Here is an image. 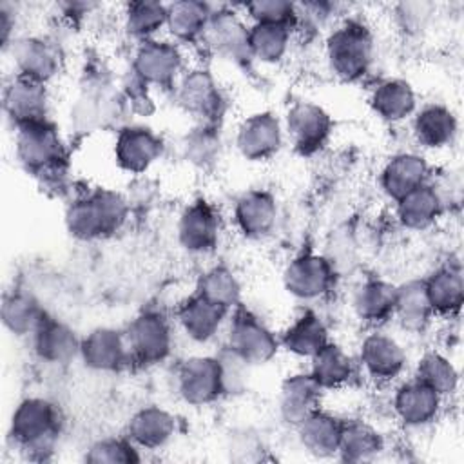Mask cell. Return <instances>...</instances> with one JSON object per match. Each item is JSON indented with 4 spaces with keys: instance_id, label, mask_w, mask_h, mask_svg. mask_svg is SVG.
<instances>
[{
    "instance_id": "obj_1",
    "label": "cell",
    "mask_w": 464,
    "mask_h": 464,
    "mask_svg": "<svg viewBox=\"0 0 464 464\" xmlns=\"http://www.w3.org/2000/svg\"><path fill=\"white\" fill-rule=\"evenodd\" d=\"M58 431V410L47 399L27 397L13 411L9 433L31 460L51 457Z\"/></svg>"
},
{
    "instance_id": "obj_2",
    "label": "cell",
    "mask_w": 464,
    "mask_h": 464,
    "mask_svg": "<svg viewBox=\"0 0 464 464\" xmlns=\"http://www.w3.org/2000/svg\"><path fill=\"white\" fill-rule=\"evenodd\" d=\"M127 201L121 194L98 188L72 201L65 210V227L78 239H98L116 232L127 219Z\"/></svg>"
},
{
    "instance_id": "obj_3",
    "label": "cell",
    "mask_w": 464,
    "mask_h": 464,
    "mask_svg": "<svg viewBox=\"0 0 464 464\" xmlns=\"http://www.w3.org/2000/svg\"><path fill=\"white\" fill-rule=\"evenodd\" d=\"M326 58L330 69L346 82L362 78L373 58V38L361 22H344L334 29L326 40Z\"/></svg>"
},
{
    "instance_id": "obj_4",
    "label": "cell",
    "mask_w": 464,
    "mask_h": 464,
    "mask_svg": "<svg viewBox=\"0 0 464 464\" xmlns=\"http://www.w3.org/2000/svg\"><path fill=\"white\" fill-rule=\"evenodd\" d=\"M14 150L18 161L34 174L60 170L65 158L60 132L49 120L16 127Z\"/></svg>"
},
{
    "instance_id": "obj_5",
    "label": "cell",
    "mask_w": 464,
    "mask_h": 464,
    "mask_svg": "<svg viewBox=\"0 0 464 464\" xmlns=\"http://www.w3.org/2000/svg\"><path fill=\"white\" fill-rule=\"evenodd\" d=\"M246 364H265L279 350V341L272 330L252 312L239 308L228 330V346Z\"/></svg>"
},
{
    "instance_id": "obj_6",
    "label": "cell",
    "mask_w": 464,
    "mask_h": 464,
    "mask_svg": "<svg viewBox=\"0 0 464 464\" xmlns=\"http://www.w3.org/2000/svg\"><path fill=\"white\" fill-rule=\"evenodd\" d=\"M178 392L192 406H207L225 393L221 362L218 357L194 355L178 368Z\"/></svg>"
},
{
    "instance_id": "obj_7",
    "label": "cell",
    "mask_w": 464,
    "mask_h": 464,
    "mask_svg": "<svg viewBox=\"0 0 464 464\" xmlns=\"http://www.w3.org/2000/svg\"><path fill=\"white\" fill-rule=\"evenodd\" d=\"M125 339L130 357L141 364L161 362L172 348L170 324L158 312H143L132 319Z\"/></svg>"
},
{
    "instance_id": "obj_8",
    "label": "cell",
    "mask_w": 464,
    "mask_h": 464,
    "mask_svg": "<svg viewBox=\"0 0 464 464\" xmlns=\"http://www.w3.org/2000/svg\"><path fill=\"white\" fill-rule=\"evenodd\" d=\"M283 285L297 299H319L334 285V266L324 256L301 254L286 265Z\"/></svg>"
},
{
    "instance_id": "obj_9",
    "label": "cell",
    "mask_w": 464,
    "mask_h": 464,
    "mask_svg": "<svg viewBox=\"0 0 464 464\" xmlns=\"http://www.w3.org/2000/svg\"><path fill=\"white\" fill-rule=\"evenodd\" d=\"M286 130L301 154H314L328 141L332 118L317 103L297 102L286 112Z\"/></svg>"
},
{
    "instance_id": "obj_10",
    "label": "cell",
    "mask_w": 464,
    "mask_h": 464,
    "mask_svg": "<svg viewBox=\"0 0 464 464\" xmlns=\"http://www.w3.org/2000/svg\"><path fill=\"white\" fill-rule=\"evenodd\" d=\"M203 38L218 54L234 63H245L252 60L248 27L239 18V14L230 9L212 11Z\"/></svg>"
},
{
    "instance_id": "obj_11",
    "label": "cell",
    "mask_w": 464,
    "mask_h": 464,
    "mask_svg": "<svg viewBox=\"0 0 464 464\" xmlns=\"http://www.w3.org/2000/svg\"><path fill=\"white\" fill-rule=\"evenodd\" d=\"M183 67L178 45L163 40H145L134 54V72L143 83L170 85Z\"/></svg>"
},
{
    "instance_id": "obj_12",
    "label": "cell",
    "mask_w": 464,
    "mask_h": 464,
    "mask_svg": "<svg viewBox=\"0 0 464 464\" xmlns=\"http://www.w3.org/2000/svg\"><path fill=\"white\" fill-rule=\"evenodd\" d=\"M47 105L45 83L38 80L16 74L4 89V111L16 127L47 120Z\"/></svg>"
},
{
    "instance_id": "obj_13",
    "label": "cell",
    "mask_w": 464,
    "mask_h": 464,
    "mask_svg": "<svg viewBox=\"0 0 464 464\" xmlns=\"http://www.w3.org/2000/svg\"><path fill=\"white\" fill-rule=\"evenodd\" d=\"M281 143V123L272 112H256L245 118L237 127V150L250 161H263L272 158L279 150Z\"/></svg>"
},
{
    "instance_id": "obj_14",
    "label": "cell",
    "mask_w": 464,
    "mask_h": 464,
    "mask_svg": "<svg viewBox=\"0 0 464 464\" xmlns=\"http://www.w3.org/2000/svg\"><path fill=\"white\" fill-rule=\"evenodd\" d=\"M80 357L83 364L96 372H118L130 357L125 334L100 326L91 330L80 343Z\"/></svg>"
},
{
    "instance_id": "obj_15",
    "label": "cell",
    "mask_w": 464,
    "mask_h": 464,
    "mask_svg": "<svg viewBox=\"0 0 464 464\" xmlns=\"http://www.w3.org/2000/svg\"><path fill=\"white\" fill-rule=\"evenodd\" d=\"M323 388L310 372L288 375L279 390V413L290 426H299L306 417L321 408Z\"/></svg>"
},
{
    "instance_id": "obj_16",
    "label": "cell",
    "mask_w": 464,
    "mask_h": 464,
    "mask_svg": "<svg viewBox=\"0 0 464 464\" xmlns=\"http://www.w3.org/2000/svg\"><path fill=\"white\" fill-rule=\"evenodd\" d=\"M219 236V219L210 203L198 199L179 216L178 239L188 252H208L216 246Z\"/></svg>"
},
{
    "instance_id": "obj_17",
    "label": "cell",
    "mask_w": 464,
    "mask_h": 464,
    "mask_svg": "<svg viewBox=\"0 0 464 464\" xmlns=\"http://www.w3.org/2000/svg\"><path fill=\"white\" fill-rule=\"evenodd\" d=\"M163 152V143L150 129L132 125L118 132L114 143V158L127 172L147 170Z\"/></svg>"
},
{
    "instance_id": "obj_18",
    "label": "cell",
    "mask_w": 464,
    "mask_h": 464,
    "mask_svg": "<svg viewBox=\"0 0 464 464\" xmlns=\"http://www.w3.org/2000/svg\"><path fill=\"white\" fill-rule=\"evenodd\" d=\"M359 359L366 373L379 382L393 381L406 366V353L402 346L393 337L381 332L364 337Z\"/></svg>"
},
{
    "instance_id": "obj_19",
    "label": "cell",
    "mask_w": 464,
    "mask_h": 464,
    "mask_svg": "<svg viewBox=\"0 0 464 464\" xmlns=\"http://www.w3.org/2000/svg\"><path fill=\"white\" fill-rule=\"evenodd\" d=\"M178 102L187 112L201 120H214L221 112L223 103L219 87L207 69H192L181 78Z\"/></svg>"
},
{
    "instance_id": "obj_20",
    "label": "cell",
    "mask_w": 464,
    "mask_h": 464,
    "mask_svg": "<svg viewBox=\"0 0 464 464\" xmlns=\"http://www.w3.org/2000/svg\"><path fill=\"white\" fill-rule=\"evenodd\" d=\"M234 219L239 232L246 237L259 239L272 232L277 219V205L266 190H248L237 201L234 208Z\"/></svg>"
},
{
    "instance_id": "obj_21",
    "label": "cell",
    "mask_w": 464,
    "mask_h": 464,
    "mask_svg": "<svg viewBox=\"0 0 464 464\" xmlns=\"http://www.w3.org/2000/svg\"><path fill=\"white\" fill-rule=\"evenodd\" d=\"M11 54L16 74L45 83L58 72L56 49L38 36H24L11 44Z\"/></svg>"
},
{
    "instance_id": "obj_22",
    "label": "cell",
    "mask_w": 464,
    "mask_h": 464,
    "mask_svg": "<svg viewBox=\"0 0 464 464\" xmlns=\"http://www.w3.org/2000/svg\"><path fill=\"white\" fill-rule=\"evenodd\" d=\"M440 395L420 382L419 379H413L410 382H404L393 397V410L399 417V420L406 426H424L431 422L439 410H440Z\"/></svg>"
},
{
    "instance_id": "obj_23",
    "label": "cell",
    "mask_w": 464,
    "mask_h": 464,
    "mask_svg": "<svg viewBox=\"0 0 464 464\" xmlns=\"http://www.w3.org/2000/svg\"><path fill=\"white\" fill-rule=\"evenodd\" d=\"M82 339L76 332L58 319L45 317L33 334L34 353L49 364H65L80 355Z\"/></svg>"
},
{
    "instance_id": "obj_24",
    "label": "cell",
    "mask_w": 464,
    "mask_h": 464,
    "mask_svg": "<svg viewBox=\"0 0 464 464\" xmlns=\"http://www.w3.org/2000/svg\"><path fill=\"white\" fill-rule=\"evenodd\" d=\"M343 424L335 415L319 408L297 426L299 442L306 453L317 459L334 457L339 451Z\"/></svg>"
},
{
    "instance_id": "obj_25",
    "label": "cell",
    "mask_w": 464,
    "mask_h": 464,
    "mask_svg": "<svg viewBox=\"0 0 464 464\" xmlns=\"http://www.w3.org/2000/svg\"><path fill=\"white\" fill-rule=\"evenodd\" d=\"M428 163L422 156L413 152H402L388 160L381 172L382 190L395 201L408 192L424 185L428 179Z\"/></svg>"
},
{
    "instance_id": "obj_26",
    "label": "cell",
    "mask_w": 464,
    "mask_h": 464,
    "mask_svg": "<svg viewBox=\"0 0 464 464\" xmlns=\"http://www.w3.org/2000/svg\"><path fill=\"white\" fill-rule=\"evenodd\" d=\"M176 431V419L160 406H145L138 410L127 426V437L134 446L158 450L165 446Z\"/></svg>"
},
{
    "instance_id": "obj_27",
    "label": "cell",
    "mask_w": 464,
    "mask_h": 464,
    "mask_svg": "<svg viewBox=\"0 0 464 464\" xmlns=\"http://www.w3.org/2000/svg\"><path fill=\"white\" fill-rule=\"evenodd\" d=\"M227 314V308L196 294L179 306L178 321L187 337L196 343H205L218 334Z\"/></svg>"
},
{
    "instance_id": "obj_28",
    "label": "cell",
    "mask_w": 464,
    "mask_h": 464,
    "mask_svg": "<svg viewBox=\"0 0 464 464\" xmlns=\"http://www.w3.org/2000/svg\"><path fill=\"white\" fill-rule=\"evenodd\" d=\"M393 315L408 332H422L430 324L433 310L426 295L424 281L410 279L395 286Z\"/></svg>"
},
{
    "instance_id": "obj_29",
    "label": "cell",
    "mask_w": 464,
    "mask_h": 464,
    "mask_svg": "<svg viewBox=\"0 0 464 464\" xmlns=\"http://www.w3.org/2000/svg\"><path fill=\"white\" fill-rule=\"evenodd\" d=\"M455 114L439 103L422 107L413 120V134L417 141L428 149L448 147L457 136Z\"/></svg>"
},
{
    "instance_id": "obj_30",
    "label": "cell",
    "mask_w": 464,
    "mask_h": 464,
    "mask_svg": "<svg viewBox=\"0 0 464 464\" xmlns=\"http://www.w3.org/2000/svg\"><path fill=\"white\" fill-rule=\"evenodd\" d=\"M370 105L377 116L386 121H401L413 114L417 98L406 80L388 78L375 85L370 96Z\"/></svg>"
},
{
    "instance_id": "obj_31",
    "label": "cell",
    "mask_w": 464,
    "mask_h": 464,
    "mask_svg": "<svg viewBox=\"0 0 464 464\" xmlns=\"http://www.w3.org/2000/svg\"><path fill=\"white\" fill-rule=\"evenodd\" d=\"M328 343V330L314 312H303L297 319H294L279 341L286 352L308 359H312Z\"/></svg>"
},
{
    "instance_id": "obj_32",
    "label": "cell",
    "mask_w": 464,
    "mask_h": 464,
    "mask_svg": "<svg viewBox=\"0 0 464 464\" xmlns=\"http://www.w3.org/2000/svg\"><path fill=\"white\" fill-rule=\"evenodd\" d=\"M442 201L439 192L424 183L397 201V218L410 230H424L440 216Z\"/></svg>"
},
{
    "instance_id": "obj_33",
    "label": "cell",
    "mask_w": 464,
    "mask_h": 464,
    "mask_svg": "<svg viewBox=\"0 0 464 464\" xmlns=\"http://www.w3.org/2000/svg\"><path fill=\"white\" fill-rule=\"evenodd\" d=\"M395 286L382 279L364 281L353 294L355 315L368 323L379 324L393 315Z\"/></svg>"
},
{
    "instance_id": "obj_34",
    "label": "cell",
    "mask_w": 464,
    "mask_h": 464,
    "mask_svg": "<svg viewBox=\"0 0 464 464\" xmlns=\"http://www.w3.org/2000/svg\"><path fill=\"white\" fill-rule=\"evenodd\" d=\"M45 317L44 308L31 294L14 290L4 295L2 323L13 335H33Z\"/></svg>"
},
{
    "instance_id": "obj_35",
    "label": "cell",
    "mask_w": 464,
    "mask_h": 464,
    "mask_svg": "<svg viewBox=\"0 0 464 464\" xmlns=\"http://www.w3.org/2000/svg\"><path fill=\"white\" fill-rule=\"evenodd\" d=\"M212 9L205 2L179 0L167 5V29L179 42L203 38Z\"/></svg>"
},
{
    "instance_id": "obj_36",
    "label": "cell",
    "mask_w": 464,
    "mask_h": 464,
    "mask_svg": "<svg viewBox=\"0 0 464 464\" xmlns=\"http://www.w3.org/2000/svg\"><path fill=\"white\" fill-rule=\"evenodd\" d=\"M310 373L323 390H334L352 381L355 366L352 357L339 344L328 343L312 357Z\"/></svg>"
},
{
    "instance_id": "obj_37",
    "label": "cell",
    "mask_w": 464,
    "mask_h": 464,
    "mask_svg": "<svg viewBox=\"0 0 464 464\" xmlns=\"http://www.w3.org/2000/svg\"><path fill=\"white\" fill-rule=\"evenodd\" d=\"M424 286L433 314L451 315L460 310L464 299V281L459 268H439L424 281Z\"/></svg>"
},
{
    "instance_id": "obj_38",
    "label": "cell",
    "mask_w": 464,
    "mask_h": 464,
    "mask_svg": "<svg viewBox=\"0 0 464 464\" xmlns=\"http://www.w3.org/2000/svg\"><path fill=\"white\" fill-rule=\"evenodd\" d=\"M382 451V439L375 428L362 420L343 424L337 455L346 462H366Z\"/></svg>"
},
{
    "instance_id": "obj_39",
    "label": "cell",
    "mask_w": 464,
    "mask_h": 464,
    "mask_svg": "<svg viewBox=\"0 0 464 464\" xmlns=\"http://www.w3.org/2000/svg\"><path fill=\"white\" fill-rule=\"evenodd\" d=\"M248 45L252 58L265 63L279 62L290 45V25L254 24L248 27Z\"/></svg>"
},
{
    "instance_id": "obj_40",
    "label": "cell",
    "mask_w": 464,
    "mask_h": 464,
    "mask_svg": "<svg viewBox=\"0 0 464 464\" xmlns=\"http://www.w3.org/2000/svg\"><path fill=\"white\" fill-rule=\"evenodd\" d=\"M196 294L230 310L232 306L239 304L241 285L230 268L214 266L199 277Z\"/></svg>"
},
{
    "instance_id": "obj_41",
    "label": "cell",
    "mask_w": 464,
    "mask_h": 464,
    "mask_svg": "<svg viewBox=\"0 0 464 464\" xmlns=\"http://www.w3.org/2000/svg\"><path fill=\"white\" fill-rule=\"evenodd\" d=\"M125 29L130 36L150 40L167 25V5L152 0H138L125 5Z\"/></svg>"
},
{
    "instance_id": "obj_42",
    "label": "cell",
    "mask_w": 464,
    "mask_h": 464,
    "mask_svg": "<svg viewBox=\"0 0 464 464\" xmlns=\"http://www.w3.org/2000/svg\"><path fill=\"white\" fill-rule=\"evenodd\" d=\"M415 379L435 390L440 397L451 395L459 386L457 368L448 357L439 352H428L420 357Z\"/></svg>"
},
{
    "instance_id": "obj_43",
    "label": "cell",
    "mask_w": 464,
    "mask_h": 464,
    "mask_svg": "<svg viewBox=\"0 0 464 464\" xmlns=\"http://www.w3.org/2000/svg\"><path fill=\"white\" fill-rule=\"evenodd\" d=\"M140 455L132 440L107 437L96 440L85 453V462L89 464H132L138 462Z\"/></svg>"
},
{
    "instance_id": "obj_44",
    "label": "cell",
    "mask_w": 464,
    "mask_h": 464,
    "mask_svg": "<svg viewBox=\"0 0 464 464\" xmlns=\"http://www.w3.org/2000/svg\"><path fill=\"white\" fill-rule=\"evenodd\" d=\"M254 24H283L290 25L297 18V5L286 0H256L245 5Z\"/></svg>"
},
{
    "instance_id": "obj_45",
    "label": "cell",
    "mask_w": 464,
    "mask_h": 464,
    "mask_svg": "<svg viewBox=\"0 0 464 464\" xmlns=\"http://www.w3.org/2000/svg\"><path fill=\"white\" fill-rule=\"evenodd\" d=\"M218 145L219 140L218 136L212 132V129L201 127L196 129L188 138H187V158H190V161L199 163V165H207L208 161H212L218 154Z\"/></svg>"
}]
</instances>
